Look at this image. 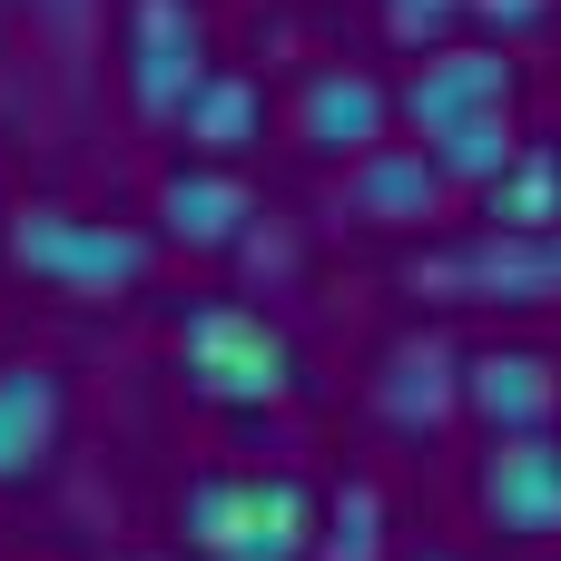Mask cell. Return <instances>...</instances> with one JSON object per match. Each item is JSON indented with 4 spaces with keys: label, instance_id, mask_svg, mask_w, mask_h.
Segmentation results:
<instances>
[{
    "label": "cell",
    "instance_id": "cell-1",
    "mask_svg": "<svg viewBox=\"0 0 561 561\" xmlns=\"http://www.w3.org/2000/svg\"><path fill=\"white\" fill-rule=\"evenodd\" d=\"M178 533L207 561H306L316 552V493L296 473H197L178 493Z\"/></svg>",
    "mask_w": 561,
    "mask_h": 561
},
{
    "label": "cell",
    "instance_id": "cell-2",
    "mask_svg": "<svg viewBox=\"0 0 561 561\" xmlns=\"http://www.w3.org/2000/svg\"><path fill=\"white\" fill-rule=\"evenodd\" d=\"M168 345H178L187 394H197V404H227V414L286 404V385H296V345H286L256 306H237V296H197Z\"/></svg>",
    "mask_w": 561,
    "mask_h": 561
},
{
    "label": "cell",
    "instance_id": "cell-3",
    "mask_svg": "<svg viewBox=\"0 0 561 561\" xmlns=\"http://www.w3.org/2000/svg\"><path fill=\"white\" fill-rule=\"evenodd\" d=\"M0 256L49 296H128L158 247L118 217H89V207H20L0 227Z\"/></svg>",
    "mask_w": 561,
    "mask_h": 561
},
{
    "label": "cell",
    "instance_id": "cell-4",
    "mask_svg": "<svg viewBox=\"0 0 561 561\" xmlns=\"http://www.w3.org/2000/svg\"><path fill=\"white\" fill-rule=\"evenodd\" d=\"M414 286L424 296H463V306H552L561 296V227H542V237L483 227L463 247H434L414 266Z\"/></svg>",
    "mask_w": 561,
    "mask_h": 561
},
{
    "label": "cell",
    "instance_id": "cell-5",
    "mask_svg": "<svg viewBox=\"0 0 561 561\" xmlns=\"http://www.w3.org/2000/svg\"><path fill=\"white\" fill-rule=\"evenodd\" d=\"M513 89H523V69H513L503 39H434V49L414 59V79L394 89V108H404L424 138H444V128H463V118L513 108Z\"/></svg>",
    "mask_w": 561,
    "mask_h": 561
},
{
    "label": "cell",
    "instance_id": "cell-6",
    "mask_svg": "<svg viewBox=\"0 0 561 561\" xmlns=\"http://www.w3.org/2000/svg\"><path fill=\"white\" fill-rule=\"evenodd\" d=\"M207 20L197 0H128V99L148 118H178V99L207 79Z\"/></svg>",
    "mask_w": 561,
    "mask_h": 561
},
{
    "label": "cell",
    "instance_id": "cell-7",
    "mask_svg": "<svg viewBox=\"0 0 561 561\" xmlns=\"http://www.w3.org/2000/svg\"><path fill=\"white\" fill-rule=\"evenodd\" d=\"M473 503H483L493 533H523V542L561 533V444L552 434H493V454L473 473Z\"/></svg>",
    "mask_w": 561,
    "mask_h": 561
},
{
    "label": "cell",
    "instance_id": "cell-8",
    "mask_svg": "<svg viewBox=\"0 0 561 561\" xmlns=\"http://www.w3.org/2000/svg\"><path fill=\"white\" fill-rule=\"evenodd\" d=\"M463 404L483 414V434H552L561 375L533 345H483V355H463Z\"/></svg>",
    "mask_w": 561,
    "mask_h": 561
},
{
    "label": "cell",
    "instance_id": "cell-9",
    "mask_svg": "<svg viewBox=\"0 0 561 561\" xmlns=\"http://www.w3.org/2000/svg\"><path fill=\"white\" fill-rule=\"evenodd\" d=\"M385 118H394V89L385 79H365V69H316L306 89H296V138L316 148V158H365V148H385Z\"/></svg>",
    "mask_w": 561,
    "mask_h": 561
},
{
    "label": "cell",
    "instance_id": "cell-10",
    "mask_svg": "<svg viewBox=\"0 0 561 561\" xmlns=\"http://www.w3.org/2000/svg\"><path fill=\"white\" fill-rule=\"evenodd\" d=\"M454 404H463V355L444 335H394L385 365H375V414L394 434H434Z\"/></svg>",
    "mask_w": 561,
    "mask_h": 561
},
{
    "label": "cell",
    "instance_id": "cell-11",
    "mask_svg": "<svg viewBox=\"0 0 561 561\" xmlns=\"http://www.w3.org/2000/svg\"><path fill=\"white\" fill-rule=\"evenodd\" d=\"M444 168L424 158V138L404 148V138H385V148H365L355 168H345V207L365 217V227H424V217H444Z\"/></svg>",
    "mask_w": 561,
    "mask_h": 561
},
{
    "label": "cell",
    "instance_id": "cell-12",
    "mask_svg": "<svg viewBox=\"0 0 561 561\" xmlns=\"http://www.w3.org/2000/svg\"><path fill=\"white\" fill-rule=\"evenodd\" d=\"M59 424H69V385L49 365H0V483H30L59 454Z\"/></svg>",
    "mask_w": 561,
    "mask_h": 561
},
{
    "label": "cell",
    "instance_id": "cell-13",
    "mask_svg": "<svg viewBox=\"0 0 561 561\" xmlns=\"http://www.w3.org/2000/svg\"><path fill=\"white\" fill-rule=\"evenodd\" d=\"M158 217H168L178 247H207V256H217V247H247L256 197H247V178H227V168H168Z\"/></svg>",
    "mask_w": 561,
    "mask_h": 561
},
{
    "label": "cell",
    "instance_id": "cell-14",
    "mask_svg": "<svg viewBox=\"0 0 561 561\" xmlns=\"http://www.w3.org/2000/svg\"><path fill=\"white\" fill-rule=\"evenodd\" d=\"M187 148H207V158H237V148H256V128H266V89L247 79V69H207L187 99H178V118H168Z\"/></svg>",
    "mask_w": 561,
    "mask_h": 561
},
{
    "label": "cell",
    "instance_id": "cell-15",
    "mask_svg": "<svg viewBox=\"0 0 561 561\" xmlns=\"http://www.w3.org/2000/svg\"><path fill=\"white\" fill-rule=\"evenodd\" d=\"M483 227H503V237L561 227V148L552 138H523V148H513V168L483 187Z\"/></svg>",
    "mask_w": 561,
    "mask_h": 561
},
{
    "label": "cell",
    "instance_id": "cell-16",
    "mask_svg": "<svg viewBox=\"0 0 561 561\" xmlns=\"http://www.w3.org/2000/svg\"><path fill=\"white\" fill-rule=\"evenodd\" d=\"M513 148H523V128H513V108H493V118H463V128H444V138H424V158L444 168V187H493V178L513 168Z\"/></svg>",
    "mask_w": 561,
    "mask_h": 561
},
{
    "label": "cell",
    "instance_id": "cell-17",
    "mask_svg": "<svg viewBox=\"0 0 561 561\" xmlns=\"http://www.w3.org/2000/svg\"><path fill=\"white\" fill-rule=\"evenodd\" d=\"M306 561H385V493L345 483L335 503H316V552Z\"/></svg>",
    "mask_w": 561,
    "mask_h": 561
},
{
    "label": "cell",
    "instance_id": "cell-18",
    "mask_svg": "<svg viewBox=\"0 0 561 561\" xmlns=\"http://www.w3.org/2000/svg\"><path fill=\"white\" fill-rule=\"evenodd\" d=\"M454 20H463V0H385V30H394V39H414V49H434Z\"/></svg>",
    "mask_w": 561,
    "mask_h": 561
},
{
    "label": "cell",
    "instance_id": "cell-19",
    "mask_svg": "<svg viewBox=\"0 0 561 561\" xmlns=\"http://www.w3.org/2000/svg\"><path fill=\"white\" fill-rule=\"evenodd\" d=\"M483 30H503V39H523V30H542L552 20V0H463Z\"/></svg>",
    "mask_w": 561,
    "mask_h": 561
},
{
    "label": "cell",
    "instance_id": "cell-20",
    "mask_svg": "<svg viewBox=\"0 0 561 561\" xmlns=\"http://www.w3.org/2000/svg\"><path fill=\"white\" fill-rule=\"evenodd\" d=\"M108 561H158V552H108Z\"/></svg>",
    "mask_w": 561,
    "mask_h": 561
},
{
    "label": "cell",
    "instance_id": "cell-21",
    "mask_svg": "<svg viewBox=\"0 0 561 561\" xmlns=\"http://www.w3.org/2000/svg\"><path fill=\"white\" fill-rule=\"evenodd\" d=\"M424 561H444V552H424Z\"/></svg>",
    "mask_w": 561,
    "mask_h": 561
}]
</instances>
